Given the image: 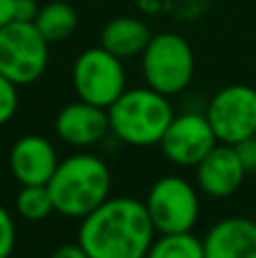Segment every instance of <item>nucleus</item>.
<instances>
[{
  "label": "nucleus",
  "mask_w": 256,
  "mask_h": 258,
  "mask_svg": "<svg viewBox=\"0 0 256 258\" xmlns=\"http://www.w3.org/2000/svg\"><path fill=\"white\" fill-rule=\"evenodd\" d=\"M154 238L145 202L136 197H109L77 229V242L91 258H145Z\"/></svg>",
  "instance_id": "1"
},
{
  "label": "nucleus",
  "mask_w": 256,
  "mask_h": 258,
  "mask_svg": "<svg viewBox=\"0 0 256 258\" xmlns=\"http://www.w3.org/2000/svg\"><path fill=\"white\" fill-rule=\"evenodd\" d=\"M48 190L54 213L82 220L111 197V170L100 156L77 152L59 161Z\"/></svg>",
  "instance_id": "2"
},
{
  "label": "nucleus",
  "mask_w": 256,
  "mask_h": 258,
  "mask_svg": "<svg viewBox=\"0 0 256 258\" xmlns=\"http://www.w3.org/2000/svg\"><path fill=\"white\" fill-rule=\"evenodd\" d=\"M107 113L111 136L130 147L159 145L168 125L175 118V109L168 95L150 86L127 89L107 109Z\"/></svg>",
  "instance_id": "3"
},
{
  "label": "nucleus",
  "mask_w": 256,
  "mask_h": 258,
  "mask_svg": "<svg viewBox=\"0 0 256 258\" xmlns=\"http://www.w3.org/2000/svg\"><path fill=\"white\" fill-rule=\"evenodd\" d=\"M141 73L145 86L168 95H179L190 86L195 75V54L190 43L175 32L152 34L141 54Z\"/></svg>",
  "instance_id": "4"
},
{
  "label": "nucleus",
  "mask_w": 256,
  "mask_h": 258,
  "mask_svg": "<svg viewBox=\"0 0 256 258\" xmlns=\"http://www.w3.org/2000/svg\"><path fill=\"white\" fill-rule=\"evenodd\" d=\"M50 43L34 23L12 21L0 27V73L14 84L30 86L48 68Z\"/></svg>",
  "instance_id": "5"
},
{
  "label": "nucleus",
  "mask_w": 256,
  "mask_h": 258,
  "mask_svg": "<svg viewBox=\"0 0 256 258\" xmlns=\"http://www.w3.org/2000/svg\"><path fill=\"white\" fill-rule=\"evenodd\" d=\"M157 233L193 231L200 220V188L181 174L159 177L145 197Z\"/></svg>",
  "instance_id": "6"
},
{
  "label": "nucleus",
  "mask_w": 256,
  "mask_h": 258,
  "mask_svg": "<svg viewBox=\"0 0 256 258\" xmlns=\"http://www.w3.org/2000/svg\"><path fill=\"white\" fill-rule=\"evenodd\" d=\"M71 80L77 98L102 109H109L127 91L125 63L102 45L80 52L73 63Z\"/></svg>",
  "instance_id": "7"
},
{
  "label": "nucleus",
  "mask_w": 256,
  "mask_h": 258,
  "mask_svg": "<svg viewBox=\"0 0 256 258\" xmlns=\"http://www.w3.org/2000/svg\"><path fill=\"white\" fill-rule=\"evenodd\" d=\"M204 113L216 132L218 143L236 145L256 136V89L247 84L225 86L209 100Z\"/></svg>",
  "instance_id": "8"
},
{
  "label": "nucleus",
  "mask_w": 256,
  "mask_h": 258,
  "mask_svg": "<svg viewBox=\"0 0 256 258\" xmlns=\"http://www.w3.org/2000/svg\"><path fill=\"white\" fill-rule=\"evenodd\" d=\"M216 145V132H213L207 113L200 111L175 113L161 143H159L163 156L179 168H195Z\"/></svg>",
  "instance_id": "9"
},
{
  "label": "nucleus",
  "mask_w": 256,
  "mask_h": 258,
  "mask_svg": "<svg viewBox=\"0 0 256 258\" xmlns=\"http://www.w3.org/2000/svg\"><path fill=\"white\" fill-rule=\"evenodd\" d=\"M193 170L195 186L200 188L202 195L211 197V200H227V197L236 195L247 177L236 147L227 145V143H218Z\"/></svg>",
  "instance_id": "10"
},
{
  "label": "nucleus",
  "mask_w": 256,
  "mask_h": 258,
  "mask_svg": "<svg viewBox=\"0 0 256 258\" xmlns=\"http://www.w3.org/2000/svg\"><path fill=\"white\" fill-rule=\"evenodd\" d=\"M54 134L61 143L77 147V150L93 147L111 134L109 113L107 109L98 107V104L77 98L59 109L57 118H54Z\"/></svg>",
  "instance_id": "11"
},
{
  "label": "nucleus",
  "mask_w": 256,
  "mask_h": 258,
  "mask_svg": "<svg viewBox=\"0 0 256 258\" xmlns=\"http://www.w3.org/2000/svg\"><path fill=\"white\" fill-rule=\"evenodd\" d=\"M59 161L52 141L39 134H25L9 150V172L21 186H48Z\"/></svg>",
  "instance_id": "12"
},
{
  "label": "nucleus",
  "mask_w": 256,
  "mask_h": 258,
  "mask_svg": "<svg viewBox=\"0 0 256 258\" xmlns=\"http://www.w3.org/2000/svg\"><path fill=\"white\" fill-rule=\"evenodd\" d=\"M204 258H256V220L231 215L204 233Z\"/></svg>",
  "instance_id": "13"
},
{
  "label": "nucleus",
  "mask_w": 256,
  "mask_h": 258,
  "mask_svg": "<svg viewBox=\"0 0 256 258\" xmlns=\"http://www.w3.org/2000/svg\"><path fill=\"white\" fill-rule=\"evenodd\" d=\"M152 39V32L141 18L134 16H116L104 23L100 32V45L111 54L120 57L122 61L143 54L145 45Z\"/></svg>",
  "instance_id": "14"
},
{
  "label": "nucleus",
  "mask_w": 256,
  "mask_h": 258,
  "mask_svg": "<svg viewBox=\"0 0 256 258\" xmlns=\"http://www.w3.org/2000/svg\"><path fill=\"white\" fill-rule=\"evenodd\" d=\"M34 25L48 43H61L77 30V12L73 5L63 0H52V3L41 5Z\"/></svg>",
  "instance_id": "15"
},
{
  "label": "nucleus",
  "mask_w": 256,
  "mask_h": 258,
  "mask_svg": "<svg viewBox=\"0 0 256 258\" xmlns=\"http://www.w3.org/2000/svg\"><path fill=\"white\" fill-rule=\"evenodd\" d=\"M145 258H204V242L193 231L159 233Z\"/></svg>",
  "instance_id": "16"
},
{
  "label": "nucleus",
  "mask_w": 256,
  "mask_h": 258,
  "mask_svg": "<svg viewBox=\"0 0 256 258\" xmlns=\"http://www.w3.org/2000/svg\"><path fill=\"white\" fill-rule=\"evenodd\" d=\"M16 213L27 222H41L54 213V204L50 197L48 186H21L16 192Z\"/></svg>",
  "instance_id": "17"
},
{
  "label": "nucleus",
  "mask_w": 256,
  "mask_h": 258,
  "mask_svg": "<svg viewBox=\"0 0 256 258\" xmlns=\"http://www.w3.org/2000/svg\"><path fill=\"white\" fill-rule=\"evenodd\" d=\"M18 111V86L0 73V127L7 125Z\"/></svg>",
  "instance_id": "18"
},
{
  "label": "nucleus",
  "mask_w": 256,
  "mask_h": 258,
  "mask_svg": "<svg viewBox=\"0 0 256 258\" xmlns=\"http://www.w3.org/2000/svg\"><path fill=\"white\" fill-rule=\"evenodd\" d=\"M14 245H16V224L12 213L0 204V258H12Z\"/></svg>",
  "instance_id": "19"
},
{
  "label": "nucleus",
  "mask_w": 256,
  "mask_h": 258,
  "mask_svg": "<svg viewBox=\"0 0 256 258\" xmlns=\"http://www.w3.org/2000/svg\"><path fill=\"white\" fill-rule=\"evenodd\" d=\"M234 147H236V152H238V159H240V163H243L245 172L256 174V136L245 138V141L236 143Z\"/></svg>",
  "instance_id": "20"
},
{
  "label": "nucleus",
  "mask_w": 256,
  "mask_h": 258,
  "mask_svg": "<svg viewBox=\"0 0 256 258\" xmlns=\"http://www.w3.org/2000/svg\"><path fill=\"white\" fill-rule=\"evenodd\" d=\"M41 5L36 0H16V12H14V21L23 23H34L36 14H39Z\"/></svg>",
  "instance_id": "21"
},
{
  "label": "nucleus",
  "mask_w": 256,
  "mask_h": 258,
  "mask_svg": "<svg viewBox=\"0 0 256 258\" xmlns=\"http://www.w3.org/2000/svg\"><path fill=\"white\" fill-rule=\"evenodd\" d=\"M50 258H91L80 242H63L50 254Z\"/></svg>",
  "instance_id": "22"
},
{
  "label": "nucleus",
  "mask_w": 256,
  "mask_h": 258,
  "mask_svg": "<svg viewBox=\"0 0 256 258\" xmlns=\"http://www.w3.org/2000/svg\"><path fill=\"white\" fill-rule=\"evenodd\" d=\"M14 12H16V0H0V27L14 21Z\"/></svg>",
  "instance_id": "23"
}]
</instances>
